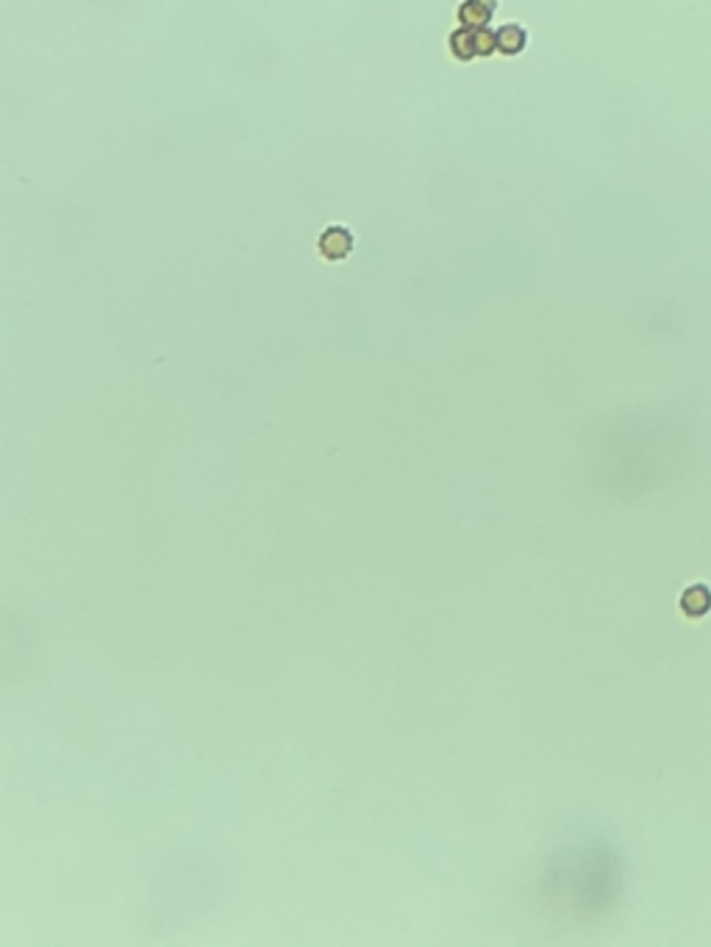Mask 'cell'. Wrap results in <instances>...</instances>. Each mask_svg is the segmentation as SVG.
<instances>
[{
	"instance_id": "obj_1",
	"label": "cell",
	"mask_w": 711,
	"mask_h": 947,
	"mask_svg": "<svg viewBox=\"0 0 711 947\" xmlns=\"http://www.w3.org/2000/svg\"><path fill=\"white\" fill-rule=\"evenodd\" d=\"M450 47H453V56L467 61V59H475V56H483V53H492L497 47V39L489 28L483 25H464L459 28L453 36H450Z\"/></svg>"
},
{
	"instance_id": "obj_2",
	"label": "cell",
	"mask_w": 711,
	"mask_h": 947,
	"mask_svg": "<svg viewBox=\"0 0 711 947\" xmlns=\"http://www.w3.org/2000/svg\"><path fill=\"white\" fill-rule=\"evenodd\" d=\"M351 247H353V237H351V231L342 228V226L328 228V231L323 234V239H320V250H323V256H325L328 261L345 258V256L351 253Z\"/></svg>"
},
{
	"instance_id": "obj_3",
	"label": "cell",
	"mask_w": 711,
	"mask_h": 947,
	"mask_svg": "<svg viewBox=\"0 0 711 947\" xmlns=\"http://www.w3.org/2000/svg\"><path fill=\"white\" fill-rule=\"evenodd\" d=\"M494 11V0H464V6L459 8V20L464 25H483L489 22Z\"/></svg>"
},
{
	"instance_id": "obj_4",
	"label": "cell",
	"mask_w": 711,
	"mask_h": 947,
	"mask_svg": "<svg viewBox=\"0 0 711 947\" xmlns=\"http://www.w3.org/2000/svg\"><path fill=\"white\" fill-rule=\"evenodd\" d=\"M494 39H497V47L503 53H520L522 45H525V31L520 25H506L494 34Z\"/></svg>"
}]
</instances>
